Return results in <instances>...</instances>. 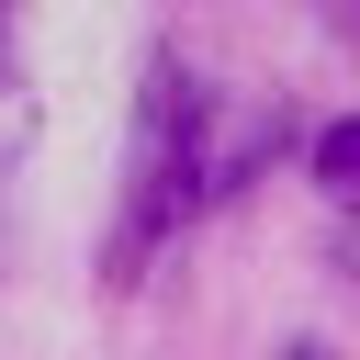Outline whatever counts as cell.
Listing matches in <instances>:
<instances>
[{"mask_svg":"<svg viewBox=\"0 0 360 360\" xmlns=\"http://www.w3.org/2000/svg\"><path fill=\"white\" fill-rule=\"evenodd\" d=\"M225 191V158L202 135V90L158 79L146 112H135V180H124V236H112V270H135V248H158L180 214H202Z\"/></svg>","mask_w":360,"mask_h":360,"instance_id":"cell-1","label":"cell"},{"mask_svg":"<svg viewBox=\"0 0 360 360\" xmlns=\"http://www.w3.org/2000/svg\"><path fill=\"white\" fill-rule=\"evenodd\" d=\"M0 79H11V22H0Z\"/></svg>","mask_w":360,"mask_h":360,"instance_id":"cell-3","label":"cell"},{"mask_svg":"<svg viewBox=\"0 0 360 360\" xmlns=\"http://www.w3.org/2000/svg\"><path fill=\"white\" fill-rule=\"evenodd\" d=\"M315 180L360 202V124H326V135H315Z\"/></svg>","mask_w":360,"mask_h":360,"instance_id":"cell-2","label":"cell"}]
</instances>
